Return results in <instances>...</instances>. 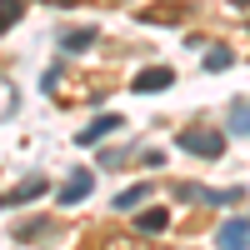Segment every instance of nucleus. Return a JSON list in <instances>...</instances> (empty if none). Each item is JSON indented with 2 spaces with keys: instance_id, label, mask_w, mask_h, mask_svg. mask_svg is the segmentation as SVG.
<instances>
[{
  "instance_id": "f257e3e1",
  "label": "nucleus",
  "mask_w": 250,
  "mask_h": 250,
  "mask_svg": "<svg viewBox=\"0 0 250 250\" xmlns=\"http://www.w3.org/2000/svg\"><path fill=\"white\" fill-rule=\"evenodd\" d=\"M180 150L185 155H200V160H220L225 155V135L220 130H205V125H190V130H180Z\"/></svg>"
},
{
  "instance_id": "f03ea898",
  "label": "nucleus",
  "mask_w": 250,
  "mask_h": 250,
  "mask_svg": "<svg viewBox=\"0 0 250 250\" xmlns=\"http://www.w3.org/2000/svg\"><path fill=\"white\" fill-rule=\"evenodd\" d=\"M215 245H220V250H250V220H245V215L225 220L220 230H215Z\"/></svg>"
},
{
  "instance_id": "7ed1b4c3",
  "label": "nucleus",
  "mask_w": 250,
  "mask_h": 250,
  "mask_svg": "<svg viewBox=\"0 0 250 250\" xmlns=\"http://www.w3.org/2000/svg\"><path fill=\"white\" fill-rule=\"evenodd\" d=\"M165 85H175V70H170V65H150V70H140V75L130 80V90H140V95H155V90H165Z\"/></svg>"
},
{
  "instance_id": "20e7f679",
  "label": "nucleus",
  "mask_w": 250,
  "mask_h": 250,
  "mask_svg": "<svg viewBox=\"0 0 250 250\" xmlns=\"http://www.w3.org/2000/svg\"><path fill=\"white\" fill-rule=\"evenodd\" d=\"M120 115H95L90 125H85V130H75V145H100V140H105V135H115L120 130Z\"/></svg>"
},
{
  "instance_id": "39448f33",
  "label": "nucleus",
  "mask_w": 250,
  "mask_h": 250,
  "mask_svg": "<svg viewBox=\"0 0 250 250\" xmlns=\"http://www.w3.org/2000/svg\"><path fill=\"white\" fill-rule=\"evenodd\" d=\"M165 225H170V210H165V205H155V210H140V215H135V230H140V235H160Z\"/></svg>"
},
{
  "instance_id": "423d86ee",
  "label": "nucleus",
  "mask_w": 250,
  "mask_h": 250,
  "mask_svg": "<svg viewBox=\"0 0 250 250\" xmlns=\"http://www.w3.org/2000/svg\"><path fill=\"white\" fill-rule=\"evenodd\" d=\"M85 195H90V175H85V170H75V175L65 180V190H60V205H80Z\"/></svg>"
},
{
  "instance_id": "0eeeda50",
  "label": "nucleus",
  "mask_w": 250,
  "mask_h": 250,
  "mask_svg": "<svg viewBox=\"0 0 250 250\" xmlns=\"http://www.w3.org/2000/svg\"><path fill=\"white\" fill-rule=\"evenodd\" d=\"M90 45H95V30H65V35H60V50H70V55L90 50Z\"/></svg>"
},
{
  "instance_id": "6e6552de",
  "label": "nucleus",
  "mask_w": 250,
  "mask_h": 250,
  "mask_svg": "<svg viewBox=\"0 0 250 250\" xmlns=\"http://www.w3.org/2000/svg\"><path fill=\"white\" fill-rule=\"evenodd\" d=\"M35 195H45V180H40V175H30L25 185H15L5 205H25V200H35Z\"/></svg>"
},
{
  "instance_id": "1a4fd4ad",
  "label": "nucleus",
  "mask_w": 250,
  "mask_h": 250,
  "mask_svg": "<svg viewBox=\"0 0 250 250\" xmlns=\"http://www.w3.org/2000/svg\"><path fill=\"white\" fill-rule=\"evenodd\" d=\"M20 15H25V0H0V35H5Z\"/></svg>"
},
{
  "instance_id": "9d476101",
  "label": "nucleus",
  "mask_w": 250,
  "mask_h": 250,
  "mask_svg": "<svg viewBox=\"0 0 250 250\" xmlns=\"http://www.w3.org/2000/svg\"><path fill=\"white\" fill-rule=\"evenodd\" d=\"M15 105H20V95H15V85H10L5 75H0V120H10V115H15Z\"/></svg>"
},
{
  "instance_id": "9b49d317",
  "label": "nucleus",
  "mask_w": 250,
  "mask_h": 250,
  "mask_svg": "<svg viewBox=\"0 0 250 250\" xmlns=\"http://www.w3.org/2000/svg\"><path fill=\"white\" fill-rule=\"evenodd\" d=\"M145 195H150V185H130V190H120V195H115V210H135Z\"/></svg>"
},
{
  "instance_id": "f8f14e48",
  "label": "nucleus",
  "mask_w": 250,
  "mask_h": 250,
  "mask_svg": "<svg viewBox=\"0 0 250 250\" xmlns=\"http://www.w3.org/2000/svg\"><path fill=\"white\" fill-rule=\"evenodd\" d=\"M230 130H235V135H250V105H245V100L230 105Z\"/></svg>"
},
{
  "instance_id": "ddd939ff",
  "label": "nucleus",
  "mask_w": 250,
  "mask_h": 250,
  "mask_svg": "<svg viewBox=\"0 0 250 250\" xmlns=\"http://www.w3.org/2000/svg\"><path fill=\"white\" fill-rule=\"evenodd\" d=\"M230 50H225V45H215V50H205V70H230Z\"/></svg>"
},
{
  "instance_id": "4468645a",
  "label": "nucleus",
  "mask_w": 250,
  "mask_h": 250,
  "mask_svg": "<svg viewBox=\"0 0 250 250\" xmlns=\"http://www.w3.org/2000/svg\"><path fill=\"white\" fill-rule=\"evenodd\" d=\"M50 225L45 220H25V225H15V240H35V235H45Z\"/></svg>"
},
{
  "instance_id": "2eb2a0df",
  "label": "nucleus",
  "mask_w": 250,
  "mask_h": 250,
  "mask_svg": "<svg viewBox=\"0 0 250 250\" xmlns=\"http://www.w3.org/2000/svg\"><path fill=\"white\" fill-rule=\"evenodd\" d=\"M235 200H245V190H210L205 195V205H235Z\"/></svg>"
},
{
  "instance_id": "dca6fc26",
  "label": "nucleus",
  "mask_w": 250,
  "mask_h": 250,
  "mask_svg": "<svg viewBox=\"0 0 250 250\" xmlns=\"http://www.w3.org/2000/svg\"><path fill=\"white\" fill-rule=\"evenodd\" d=\"M110 250H140V245H130V240H110Z\"/></svg>"
},
{
  "instance_id": "f3484780",
  "label": "nucleus",
  "mask_w": 250,
  "mask_h": 250,
  "mask_svg": "<svg viewBox=\"0 0 250 250\" xmlns=\"http://www.w3.org/2000/svg\"><path fill=\"white\" fill-rule=\"evenodd\" d=\"M45 5H70V0H45Z\"/></svg>"
},
{
  "instance_id": "a211bd4d",
  "label": "nucleus",
  "mask_w": 250,
  "mask_h": 250,
  "mask_svg": "<svg viewBox=\"0 0 250 250\" xmlns=\"http://www.w3.org/2000/svg\"><path fill=\"white\" fill-rule=\"evenodd\" d=\"M235 5H250V0H235Z\"/></svg>"
}]
</instances>
